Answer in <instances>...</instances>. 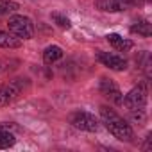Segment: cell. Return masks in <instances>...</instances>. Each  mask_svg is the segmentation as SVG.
I'll return each mask as SVG.
<instances>
[{
  "label": "cell",
  "mask_w": 152,
  "mask_h": 152,
  "mask_svg": "<svg viewBox=\"0 0 152 152\" xmlns=\"http://www.w3.org/2000/svg\"><path fill=\"white\" fill-rule=\"evenodd\" d=\"M100 120L106 125V129L120 141H132L134 138V131L132 127L127 124V120H124L116 111H113L107 106L100 107Z\"/></svg>",
  "instance_id": "1"
},
{
  "label": "cell",
  "mask_w": 152,
  "mask_h": 152,
  "mask_svg": "<svg viewBox=\"0 0 152 152\" xmlns=\"http://www.w3.org/2000/svg\"><path fill=\"white\" fill-rule=\"evenodd\" d=\"M9 32L15 34L20 39H31L34 36V23L29 16L23 15H11L9 22H7Z\"/></svg>",
  "instance_id": "2"
},
{
  "label": "cell",
  "mask_w": 152,
  "mask_h": 152,
  "mask_svg": "<svg viewBox=\"0 0 152 152\" xmlns=\"http://www.w3.org/2000/svg\"><path fill=\"white\" fill-rule=\"evenodd\" d=\"M125 107L131 111V113H136V111H145V106H147V88L145 84H140L136 88H132L125 97H124V102Z\"/></svg>",
  "instance_id": "3"
},
{
  "label": "cell",
  "mask_w": 152,
  "mask_h": 152,
  "mask_svg": "<svg viewBox=\"0 0 152 152\" xmlns=\"http://www.w3.org/2000/svg\"><path fill=\"white\" fill-rule=\"evenodd\" d=\"M70 124L79 129V131H86V132H97L99 131V120L86 111H73L70 115Z\"/></svg>",
  "instance_id": "4"
},
{
  "label": "cell",
  "mask_w": 152,
  "mask_h": 152,
  "mask_svg": "<svg viewBox=\"0 0 152 152\" xmlns=\"http://www.w3.org/2000/svg\"><path fill=\"white\" fill-rule=\"evenodd\" d=\"M23 90V79L13 81L9 84H0V106H7L13 100H16L22 95Z\"/></svg>",
  "instance_id": "5"
},
{
  "label": "cell",
  "mask_w": 152,
  "mask_h": 152,
  "mask_svg": "<svg viewBox=\"0 0 152 152\" xmlns=\"http://www.w3.org/2000/svg\"><path fill=\"white\" fill-rule=\"evenodd\" d=\"M138 4V0H95V7L106 13H122Z\"/></svg>",
  "instance_id": "6"
},
{
  "label": "cell",
  "mask_w": 152,
  "mask_h": 152,
  "mask_svg": "<svg viewBox=\"0 0 152 152\" xmlns=\"http://www.w3.org/2000/svg\"><path fill=\"white\" fill-rule=\"evenodd\" d=\"M99 90H100V93L109 102H113L116 106H120L124 102V95H122V91H120V88H118V84L115 81H111V79H100Z\"/></svg>",
  "instance_id": "7"
},
{
  "label": "cell",
  "mask_w": 152,
  "mask_h": 152,
  "mask_svg": "<svg viewBox=\"0 0 152 152\" xmlns=\"http://www.w3.org/2000/svg\"><path fill=\"white\" fill-rule=\"evenodd\" d=\"M97 59H99V63H102V64H104L106 68H109V70H115V72H124V70H127V61H125L124 57L116 56V54L99 50Z\"/></svg>",
  "instance_id": "8"
},
{
  "label": "cell",
  "mask_w": 152,
  "mask_h": 152,
  "mask_svg": "<svg viewBox=\"0 0 152 152\" xmlns=\"http://www.w3.org/2000/svg\"><path fill=\"white\" fill-rule=\"evenodd\" d=\"M106 39H107V41H109V45H111L115 50H118V52H127V50H131V48H132V41H131V39L122 38L120 34H107V36H106Z\"/></svg>",
  "instance_id": "9"
},
{
  "label": "cell",
  "mask_w": 152,
  "mask_h": 152,
  "mask_svg": "<svg viewBox=\"0 0 152 152\" xmlns=\"http://www.w3.org/2000/svg\"><path fill=\"white\" fill-rule=\"evenodd\" d=\"M15 143H16V138L11 132V125L9 124H0V150L9 148Z\"/></svg>",
  "instance_id": "10"
},
{
  "label": "cell",
  "mask_w": 152,
  "mask_h": 152,
  "mask_svg": "<svg viewBox=\"0 0 152 152\" xmlns=\"http://www.w3.org/2000/svg\"><path fill=\"white\" fill-rule=\"evenodd\" d=\"M18 47H22L20 38H16L15 34L0 29V48H18Z\"/></svg>",
  "instance_id": "11"
},
{
  "label": "cell",
  "mask_w": 152,
  "mask_h": 152,
  "mask_svg": "<svg viewBox=\"0 0 152 152\" xmlns=\"http://www.w3.org/2000/svg\"><path fill=\"white\" fill-rule=\"evenodd\" d=\"M63 57V48L59 45H48L43 52V63L45 64H52L56 61H59Z\"/></svg>",
  "instance_id": "12"
},
{
  "label": "cell",
  "mask_w": 152,
  "mask_h": 152,
  "mask_svg": "<svg viewBox=\"0 0 152 152\" xmlns=\"http://www.w3.org/2000/svg\"><path fill=\"white\" fill-rule=\"evenodd\" d=\"M131 32L132 34H138V36H143V38H148L152 34V25L147 20H140L134 25H131Z\"/></svg>",
  "instance_id": "13"
},
{
  "label": "cell",
  "mask_w": 152,
  "mask_h": 152,
  "mask_svg": "<svg viewBox=\"0 0 152 152\" xmlns=\"http://www.w3.org/2000/svg\"><path fill=\"white\" fill-rule=\"evenodd\" d=\"M50 18H52V22L57 25V27H61V29H72V22L64 16V15H61V13H52L50 15Z\"/></svg>",
  "instance_id": "14"
},
{
  "label": "cell",
  "mask_w": 152,
  "mask_h": 152,
  "mask_svg": "<svg viewBox=\"0 0 152 152\" xmlns=\"http://www.w3.org/2000/svg\"><path fill=\"white\" fill-rule=\"evenodd\" d=\"M20 6L13 0H0V16L2 15H13Z\"/></svg>",
  "instance_id": "15"
},
{
  "label": "cell",
  "mask_w": 152,
  "mask_h": 152,
  "mask_svg": "<svg viewBox=\"0 0 152 152\" xmlns=\"http://www.w3.org/2000/svg\"><path fill=\"white\" fill-rule=\"evenodd\" d=\"M138 2H150V0H138Z\"/></svg>",
  "instance_id": "16"
}]
</instances>
